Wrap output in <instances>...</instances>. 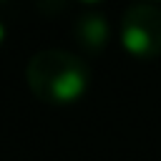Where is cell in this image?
Segmentation results:
<instances>
[{
    "label": "cell",
    "mask_w": 161,
    "mask_h": 161,
    "mask_svg": "<svg viewBox=\"0 0 161 161\" xmlns=\"http://www.w3.org/2000/svg\"><path fill=\"white\" fill-rule=\"evenodd\" d=\"M28 78L38 93H45L48 98H53L58 103H70V101L80 98L86 91V73L75 63H65L63 68L53 70L50 75L28 73Z\"/></svg>",
    "instance_id": "cell-1"
},
{
    "label": "cell",
    "mask_w": 161,
    "mask_h": 161,
    "mask_svg": "<svg viewBox=\"0 0 161 161\" xmlns=\"http://www.w3.org/2000/svg\"><path fill=\"white\" fill-rule=\"evenodd\" d=\"M148 45H151V38L143 28H138V25H126L123 28V48L128 53L141 55V53L148 50Z\"/></svg>",
    "instance_id": "cell-2"
},
{
    "label": "cell",
    "mask_w": 161,
    "mask_h": 161,
    "mask_svg": "<svg viewBox=\"0 0 161 161\" xmlns=\"http://www.w3.org/2000/svg\"><path fill=\"white\" fill-rule=\"evenodd\" d=\"M83 38L88 43H93V45L103 43V38H106V23H103V18H86L83 20Z\"/></svg>",
    "instance_id": "cell-3"
},
{
    "label": "cell",
    "mask_w": 161,
    "mask_h": 161,
    "mask_svg": "<svg viewBox=\"0 0 161 161\" xmlns=\"http://www.w3.org/2000/svg\"><path fill=\"white\" fill-rule=\"evenodd\" d=\"M3 35H5V28H3V23H0V43H3Z\"/></svg>",
    "instance_id": "cell-4"
},
{
    "label": "cell",
    "mask_w": 161,
    "mask_h": 161,
    "mask_svg": "<svg viewBox=\"0 0 161 161\" xmlns=\"http://www.w3.org/2000/svg\"><path fill=\"white\" fill-rule=\"evenodd\" d=\"M86 3H96V0H86Z\"/></svg>",
    "instance_id": "cell-5"
}]
</instances>
